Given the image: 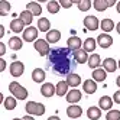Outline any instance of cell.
Wrapping results in <instances>:
<instances>
[{
    "mask_svg": "<svg viewBox=\"0 0 120 120\" xmlns=\"http://www.w3.org/2000/svg\"><path fill=\"white\" fill-rule=\"evenodd\" d=\"M48 56H49V64L52 65L54 72L59 75H68L77 64L72 55V51H70L68 48L51 49Z\"/></svg>",
    "mask_w": 120,
    "mask_h": 120,
    "instance_id": "6da1fadb",
    "label": "cell"
},
{
    "mask_svg": "<svg viewBox=\"0 0 120 120\" xmlns=\"http://www.w3.org/2000/svg\"><path fill=\"white\" fill-rule=\"evenodd\" d=\"M33 46H35V49L39 52L41 56H46L49 54V51H51L49 42L46 39H36L35 42H33Z\"/></svg>",
    "mask_w": 120,
    "mask_h": 120,
    "instance_id": "277c9868",
    "label": "cell"
},
{
    "mask_svg": "<svg viewBox=\"0 0 120 120\" xmlns=\"http://www.w3.org/2000/svg\"><path fill=\"white\" fill-rule=\"evenodd\" d=\"M10 7L9 0H0V16H7L10 13Z\"/></svg>",
    "mask_w": 120,
    "mask_h": 120,
    "instance_id": "f546056e",
    "label": "cell"
},
{
    "mask_svg": "<svg viewBox=\"0 0 120 120\" xmlns=\"http://www.w3.org/2000/svg\"><path fill=\"white\" fill-rule=\"evenodd\" d=\"M65 81L68 82V85H70V87L77 88V87L81 84V77H80L78 74H75V72H70V74L67 75V80H65Z\"/></svg>",
    "mask_w": 120,
    "mask_h": 120,
    "instance_id": "5bb4252c",
    "label": "cell"
},
{
    "mask_svg": "<svg viewBox=\"0 0 120 120\" xmlns=\"http://www.w3.org/2000/svg\"><path fill=\"white\" fill-rule=\"evenodd\" d=\"M23 71H25V65L20 61H15L10 65V74H12V77H20L23 74Z\"/></svg>",
    "mask_w": 120,
    "mask_h": 120,
    "instance_id": "4fadbf2b",
    "label": "cell"
},
{
    "mask_svg": "<svg viewBox=\"0 0 120 120\" xmlns=\"http://www.w3.org/2000/svg\"><path fill=\"white\" fill-rule=\"evenodd\" d=\"M55 88H56V96H59V97H62V96H67V93L70 91L68 88H70V85H68V82L67 81H59L56 85H55Z\"/></svg>",
    "mask_w": 120,
    "mask_h": 120,
    "instance_id": "7402d4cb",
    "label": "cell"
},
{
    "mask_svg": "<svg viewBox=\"0 0 120 120\" xmlns=\"http://www.w3.org/2000/svg\"><path fill=\"white\" fill-rule=\"evenodd\" d=\"M13 120H23V119H13Z\"/></svg>",
    "mask_w": 120,
    "mask_h": 120,
    "instance_id": "f5cc1de1",
    "label": "cell"
},
{
    "mask_svg": "<svg viewBox=\"0 0 120 120\" xmlns=\"http://www.w3.org/2000/svg\"><path fill=\"white\" fill-rule=\"evenodd\" d=\"M93 6H94V9H96L97 12H104L107 7H109L107 3H106V0H94Z\"/></svg>",
    "mask_w": 120,
    "mask_h": 120,
    "instance_id": "836d02e7",
    "label": "cell"
},
{
    "mask_svg": "<svg viewBox=\"0 0 120 120\" xmlns=\"http://www.w3.org/2000/svg\"><path fill=\"white\" fill-rule=\"evenodd\" d=\"M107 120H120V110H109L106 114Z\"/></svg>",
    "mask_w": 120,
    "mask_h": 120,
    "instance_id": "d590c367",
    "label": "cell"
},
{
    "mask_svg": "<svg viewBox=\"0 0 120 120\" xmlns=\"http://www.w3.org/2000/svg\"><path fill=\"white\" fill-rule=\"evenodd\" d=\"M19 19H22V22L29 26V25L32 23V20H33V15H32L29 10H23V12L20 13V16H19Z\"/></svg>",
    "mask_w": 120,
    "mask_h": 120,
    "instance_id": "1f68e13d",
    "label": "cell"
},
{
    "mask_svg": "<svg viewBox=\"0 0 120 120\" xmlns=\"http://www.w3.org/2000/svg\"><path fill=\"white\" fill-rule=\"evenodd\" d=\"M116 30H117V33H119V35H120V22L116 25Z\"/></svg>",
    "mask_w": 120,
    "mask_h": 120,
    "instance_id": "bcb514c9",
    "label": "cell"
},
{
    "mask_svg": "<svg viewBox=\"0 0 120 120\" xmlns=\"http://www.w3.org/2000/svg\"><path fill=\"white\" fill-rule=\"evenodd\" d=\"M91 6H93L91 0H81V2L78 3V9H80L81 12H87V10L91 9Z\"/></svg>",
    "mask_w": 120,
    "mask_h": 120,
    "instance_id": "e575fe53",
    "label": "cell"
},
{
    "mask_svg": "<svg viewBox=\"0 0 120 120\" xmlns=\"http://www.w3.org/2000/svg\"><path fill=\"white\" fill-rule=\"evenodd\" d=\"M97 44L101 46V48H110L111 45H113V38H111L109 33H101V35H98L97 38Z\"/></svg>",
    "mask_w": 120,
    "mask_h": 120,
    "instance_id": "9c48e42d",
    "label": "cell"
},
{
    "mask_svg": "<svg viewBox=\"0 0 120 120\" xmlns=\"http://www.w3.org/2000/svg\"><path fill=\"white\" fill-rule=\"evenodd\" d=\"M58 3H59V6H61V7H64V9H70V7L74 4L71 0H59Z\"/></svg>",
    "mask_w": 120,
    "mask_h": 120,
    "instance_id": "8d00e7d4",
    "label": "cell"
},
{
    "mask_svg": "<svg viewBox=\"0 0 120 120\" xmlns=\"http://www.w3.org/2000/svg\"><path fill=\"white\" fill-rule=\"evenodd\" d=\"M116 84H117V87L120 88V75L117 77V78H116Z\"/></svg>",
    "mask_w": 120,
    "mask_h": 120,
    "instance_id": "f6af8a7d",
    "label": "cell"
},
{
    "mask_svg": "<svg viewBox=\"0 0 120 120\" xmlns=\"http://www.w3.org/2000/svg\"><path fill=\"white\" fill-rule=\"evenodd\" d=\"M116 2H117V0H106V3H107V6L110 7V6H114L116 4Z\"/></svg>",
    "mask_w": 120,
    "mask_h": 120,
    "instance_id": "60d3db41",
    "label": "cell"
},
{
    "mask_svg": "<svg viewBox=\"0 0 120 120\" xmlns=\"http://www.w3.org/2000/svg\"><path fill=\"white\" fill-rule=\"evenodd\" d=\"M26 111L30 116H42L45 113V106L42 103H36V101H28L26 104Z\"/></svg>",
    "mask_w": 120,
    "mask_h": 120,
    "instance_id": "3957f363",
    "label": "cell"
},
{
    "mask_svg": "<svg viewBox=\"0 0 120 120\" xmlns=\"http://www.w3.org/2000/svg\"><path fill=\"white\" fill-rule=\"evenodd\" d=\"M113 101L117 103V104H120V90L114 93V96H113Z\"/></svg>",
    "mask_w": 120,
    "mask_h": 120,
    "instance_id": "74e56055",
    "label": "cell"
},
{
    "mask_svg": "<svg viewBox=\"0 0 120 120\" xmlns=\"http://www.w3.org/2000/svg\"><path fill=\"white\" fill-rule=\"evenodd\" d=\"M9 91L12 93V96L16 100H26L28 98V90L22 87L18 81H12L9 84Z\"/></svg>",
    "mask_w": 120,
    "mask_h": 120,
    "instance_id": "7a4b0ae2",
    "label": "cell"
},
{
    "mask_svg": "<svg viewBox=\"0 0 120 120\" xmlns=\"http://www.w3.org/2000/svg\"><path fill=\"white\" fill-rule=\"evenodd\" d=\"M100 28H101V30L104 32V33H109V32H111L114 28H116V25H114V22L111 20V19H103L101 20V23H100Z\"/></svg>",
    "mask_w": 120,
    "mask_h": 120,
    "instance_id": "cb8c5ba5",
    "label": "cell"
},
{
    "mask_svg": "<svg viewBox=\"0 0 120 120\" xmlns=\"http://www.w3.org/2000/svg\"><path fill=\"white\" fill-rule=\"evenodd\" d=\"M101 65L106 70V72H114L117 70V62H116V59H113V58H106L104 61L101 62Z\"/></svg>",
    "mask_w": 120,
    "mask_h": 120,
    "instance_id": "2e32d148",
    "label": "cell"
},
{
    "mask_svg": "<svg viewBox=\"0 0 120 120\" xmlns=\"http://www.w3.org/2000/svg\"><path fill=\"white\" fill-rule=\"evenodd\" d=\"M38 3H42V2H48V0H36Z\"/></svg>",
    "mask_w": 120,
    "mask_h": 120,
    "instance_id": "f907efd6",
    "label": "cell"
},
{
    "mask_svg": "<svg viewBox=\"0 0 120 120\" xmlns=\"http://www.w3.org/2000/svg\"><path fill=\"white\" fill-rule=\"evenodd\" d=\"M10 30L15 32V33L23 32V30H25V23L22 22V19H16V18H15V19L10 22Z\"/></svg>",
    "mask_w": 120,
    "mask_h": 120,
    "instance_id": "d6986e66",
    "label": "cell"
},
{
    "mask_svg": "<svg viewBox=\"0 0 120 120\" xmlns=\"http://www.w3.org/2000/svg\"><path fill=\"white\" fill-rule=\"evenodd\" d=\"M3 36H4V26L0 25V38H3Z\"/></svg>",
    "mask_w": 120,
    "mask_h": 120,
    "instance_id": "b9f144b4",
    "label": "cell"
},
{
    "mask_svg": "<svg viewBox=\"0 0 120 120\" xmlns=\"http://www.w3.org/2000/svg\"><path fill=\"white\" fill-rule=\"evenodd\" d=\"M72 55H74V59H75L77 64H85V62L88 61V52H85L82 48L74 51Z\"/></svg>",
    "mask_w": 120,
    "mask_h": 120,
    "instance_id": "8fae6325",
    "label": "cell"
},
{
    "mask_svg": "<svg viewBox=\"0 0 120 120\" xmlns=\"http://www.w3.org/2000/svg\"><path fill=\"white\" fill-rule=\"evenodd\" d=\"M38 29H39V32H48L51 29V22L46 18H41L38 20Z\"/></svg>",
    "mask_w": 120,
    "mask_h": 120,
    "instance_id": "f1b7e54d",
    "label": "cell"
},
{
    "mask_svg": "<svg viewBox=\"0 0 120 120\" xmlns=\"http://www.w3.org/2000/svg\"><path fill=\"white\" fill-rule=\"evenodd\" d=\"M4 70H6V61L0 56V72H3Z\"/></svg>",
    "mask_w": 120,
    "mask_h": 120,
    "instance_id": "f35d334b",
    "label": "cell"
},
{
    "mask_svg": "<svg viewBox=\"0 0 120 120\" xmlns=\"http://www.w3.org/2000/svg\"><path fill=\"white\" fill-rule=\"evenodd\" d=\"M67 45H68V49L74 52V51H77V49H81V48H82V41H81L78 36L72 35L71 38H68V41H67Z\"/></svg>",
    "mask_w": 120,
    "mask_h": 120,
    "instance_id": "52a82bcc",
    "label": "cell"
},
{
    "mask_svg": "<svg viewBox=\"0 0 120 120\" xmlns=\"http://www.w3.org/2000/svg\"><path fill=\"white\" fill-rule=\"evenodd\" d=\"M61 39V32L56 29H49L46 32V41L49 44H56V42Z\"/></svg>",
    "mask_w": 120,
    "mask_h": 120,
    "instance_id": "ac0fdd59",
    "label": "cell"
},
{
    "mask_svg": "<svg viewBox=\"0 0 120 120\" xmlns=\"http://www.w3.org/2000/svg\"><path fill=\"white\" fill-rule=\"evenodd\" d=\"M113 98L111 97H109V96H103L101 98H100V101H98V107L101 109V110H106V111H109V110H111V106H113Z\"/></svg>",
    "mask_w": 120,
    "mask_h": 120,
    "instance_id": "e0dca14e",
    "label": "cell"
},
{
    "mask_svg": "<svg viewBox=\"0 0 120 120\" xmlns=\"http://www.w3.org/2000/svg\"><path fill=\"white\" fill-rule=\"evenodd\" d=\"M87 117H88L90 120H98V119L101 117V109L97 107V106L88 107V110H87Z\"/></svg>",
    "mask_w": 120,
    "mask_h": 120,
    "instance_id": "ffe728a7",
    "label": "cell"
},
{
    "mask_svg": "<svg viewBox=\"0 0 120 120\" xmlns=\"http://www.w3.org/2000/svg\"><path fill=\"white\" fill-rule=\"evenodd\" d=\"M81 91L80 90H77V88H72L67 93V101L70 103V104H77L80 100H81Z\"/></svg>",
    "mask_w": 120,
    "mask_h": 120,
    "instance_id": "ba28073f",
    "label": "cell"
},
{
    "mask_svg": "<svg viewBox=\"0 0 120 120\" xmlns=\"http://www.w3.org/2000/svg\"><path fill=\"white\" fill-rule=\"evenodd\" d=\"M23 41L25 42H35L38 38V29L33 28V26H28L23 32Z\"/></svg>",
    "mask_w": 120,
    "mask_h": 120,
    "instance_id": "8992f818",
    "label": "cell"
},
{
    "mask_svg": "<svg viewBox=\"0 0 120 120\" xmlns=\"http://www.w3.org/2000/svg\"><path fill=\"white\" fill-rule=\"evenodd\" d=\"M48 12L49 13H52V15H55V13H58L59 12V9H61V6H59V3L58 2H55V0H51V2H48Z\"/></svg>",
    "mask_w": 120,
    "mask_h": 120,
    "instance_id": "d6a6232c",
    "label": "cell"
},
{
    "mask_svg": "<svg viewBox=\"0 0 120 120\" xmlns=\"http://www.w3.org/2000/svg\"><path fill=\"white\" fill-rule=\"evenodd\" d=\"M4 54H6V45L3 42H0V56H3Z\"/></svg>",
    "mask_w": 120,
    "mask_h": 120,
    "instance_id": "ab89813d",
    "label": "cell"
},
{
    "mask_svg": "<svg viewBox=\"0 0 120 120\" xmlns=\"http://www.w3.org/2000/svg\"><path fill=\"white\" fill-rule=\"evenodd\" d=\"M88 67L90 68H93V70H96V68H98L100 65H101V58H100V55L98 54H93V55H90L88 56Z\"/></svg>",
    "mask_w": 120,
    "mask_h": 120,
    "instance_id": "484cf974",
    "label": "cell"
},
{
    "mask_svg": "<svg viewBox=\"0 0 120 120\" xmlns=\"http://www.w3.org/2000/svg\"><path fill=\"white\" fill-rule=\"evenodd\" d=\"M96 45H97V41L93 39V38H87L85 42H82V49L85 52H93L96 49Z\"/></svg>",
    "mask_w": 120,
    "mask_h": 120,
    "instance_id": "4316f807",
    "label": "cell"
},
{
    "mask_svg": "<svg viewBox=\"0 0 120 120\" xmlns=\"http://www.w3.org/2000/svg\"><path fill=\"white\" fill-rule=\"evenodd\" d=\"M98 26H100V22L96 16H87V18L84 19V29L94 32V30L98 29Z\"/></svg>",
    "mask_w": 120,
    "mask_h": 120,
    "instance_id": "5b68a950",
    "label": "cell"
},
{
    "mask_svg": "<svg viewBox=\"0 0 120 120\" xmlns=\"http://www.w3.org/2000/svg\"><path fill=\"white\" fill-rule=\"evenodd\" d=\"M67 114H68V117H70V119L75 120V119H78L82 114V109L80 106H77V104H71L70 107L67 109Z\"/></svg>",
    "mask_w": 120,
    "mask_h": 120,
    "instance_id": "7c38bea8",
    "label": "cell"
},
{
    "mask_svg": "<svg viewBox=\"0 0 120 120\" xmlns=\"http://www.w3.org/2000/svg\"><path fill=\"white\" fill-rule=\"evenodd\" d=\"M106 70L104 68H96V70H93V80L96 81V82H101V81H104L106 80Z\"/></svg>",
    "mask_w": 120,
    "mask_h": 120,
    "instance_id": "44dd1931",
    "label": "cell"
},
{
    "mask_svg": "<svg viewBox=\"0 0 120 120\" xmlns=\"http://www.w3.org/2000/svg\"><path fill=\"white\" fill-rule=\"evenodd\" d=\"M4 101V97H3V94L2 93H0V104H2V103Z\"/></svg>",
    "mask_w": 120,
    "mask_h": 120,
    "instance_id": "7dc6e473",
    "label": "cell"
},
{
    "mask_svg": "<svg viewBox=\"0 0 120 120\" xmlns=\"http://www.w3.org/2000/svg\"><path fill=\"white\" fill-rule=\"evenodd\" d=\"M23 120H35V119H33V116H30V114H26L23 117Z\"/></svg>",
    "mask_w": 120,
    "mask_h": 120,
    "instance_id": "7bdbcfd3",
    "label": "cell"
},
{
    "mask_svg": "<svg viewBox=\"0 0 120 120\" xmlns=\"http://www.w3.org/2000/svg\"><path fill=\"white\" fill-rule=\"evenodd\" d=\"M45 77H46V74L42 68H35V70L32 71V80L35 82H44Z\"/></svg>",
    "mask_w": 120,
    "mask_h": 120,
    "instance_id": "603a6c76",
    "label": "cell"
},
{
    "mask_svg": "<svg viewBox=\"0 0 120 120\" xmlns=\"http://www.w3.org/2000/svg\"><path fill=\"white\" fill-rule=\"evenodd\" d=\"M71 2H72V3H75V4H78V3L81 2V0H71Z\"/></svg>",
    "mask_w": 120,
    "mask_h": 120,
    "instance_id": "681fc988",
    "label": "cell"
},
{
    "mask_svg": "<svg viewBox=\"0 0 120 120\" xmlns=\"http://www.w3.org/2000/svg\"><path fill=\"white\" fill-rule=\"evenodd\" d=\"M48 120H61V119H59L58 116H51V117H49Z\"/></svg>",
    "mask_w": 120,
    "mask_h": 120,
    "instance_id": "ee69618b",
    "label": "cell"
},
{
    "mask_svg": "<svg viewBox=\"0 0 120 120\" xmlns=\"http://www.w3.org/2000/svg\"><path fill=\"white\" fill-rule=\"evenodd\" d=\"M82 90L85 94H94L97 91V82L94 80H85L82 82Z\"/></svg>",
    "mask_w": 120,
    "mask_h": 120,
    "instance_id": "9a60e30c",
    "label": "cell"
},
{
    "mask_svg": "<svg viewBox=\"0 0 120 120\" xmlns=\"http://www.w3.org/2000/svg\"><path fill=\"white\" fill-rule=\"evenodd\" d=\"M117 68H120V59H119V62H117Z\"/></svg>",
    "mask_w": 120,
    "mask_h": 120,
    "instance_id": "816d5d0a",
    "label": "cell"
},
{
    "mask_svg": "<svg viewBox=\"0 0 120 120\" xmlns=\"http://www.w3.org/2000/svg\"><path fill=\"white\" fill-rule=\"evenodd\" d=\"M117 13H119V15H120V2H119V3H117Z\"/></svg>",
    "mask_w": 120,
    "mask_h": 120,
    "instance_id": "c3c4849f",
    "label": "cell"
},
{
    "mask_svg": "<svg viewBox=\"0 0 120 120\" xmlns=\"http://www.w3.org/2000/svg\"><path fill=\"white\" fill-rule=\"evenodd\" d=\"M75 120H77V119H75Z\"/></svg>",
    "mask_w": 120,
    "mask_h": 120,
    "instance_id": "db71d44e",
    "label": "cell"
},
{
    "mask_svg": "<svg viewBox=\"0 0 120 120\" xmlns=\"http://www.w3.org/2000/svg\"><path fill=\"white\" fill-rule=\"evenodd\" d=\"M9 46H10L13 51H19V49H22V46H23V42H22V39L18 38V36H12V38L9 39Z\"/></svg>",
    "mask_w": 120,
    "mask_h": 120,
    "instance_id": "83f0119b",
    "label": "cell"
},
{
    "mask_svg": "<svg viewBox=\"0 0 120 120\" xmlns=\"http://www.w3.org/2000/svg\"><path fill=\"white\" fill-rule=\"evenodd\" d=\"M56 93V88H55V85L54 84H51V82H44L42 84V87H41V94L44 97H52L54 94Z\"/></svg>",
    "mask_w": 120,
    "mask_h": 120,
    "instance_id": "30bf717a",
    "label": "cell"
},
{
    "mask_svg": "<svg viewBox=\"0 0 120 120\" xmlns=\"http://www.w3.org/2000/svg\"><path fill=\"white\" fill-rule=\"evenodd\" d=\"M26 10H29L33 16H41L42 7H41V4H39L38 2H30V3H28V6H26Z\"/></svg>",
    "mask_w": 120,
    "mask_h": 120,
    "instance_id": "d4e9b609",
    "label": "cell"
},
{
    "mask_svg": "<svg viewBox=\"0 0 120 120\" xmlns=\"http://www.w3.org/2000/svg\"><path fill=\"white\" fill-rule=\"evenodd\" d=\"M3 103H4V109L6 110H13V109H16V106H18V101H16V98L13 96L6 97Z\"/></svg>",
    "mask_w": 120,
    "mask_h": 120,
    "instance_id": "4dcf8cb0",
    "label": "cell"
}]
</instances>
